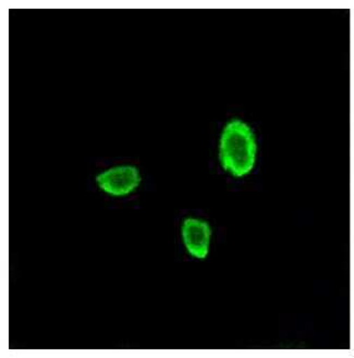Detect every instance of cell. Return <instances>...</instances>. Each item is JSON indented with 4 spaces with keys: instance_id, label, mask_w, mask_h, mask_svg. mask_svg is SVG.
Returning <instances> with one entry per match:
<instances>
[{
    "instance_id": "6da1fadb",
    "label": "cell",
    "mask_w": 354,
    "mask_h": 358,
    "mask_svg": "<svg viewBox=\"0 0 354 358\" xmlns=\"http://www.w3.org/2000/svg\"><path fill=\"white\" fill-rule=\"evenodd\" d=\"M255 157V138L250 127L240 120L230 121L220 141L222 167L234 177H243L253 169Z\"/></svg>"
},
{
    "instance_id": "7a4b0ae2",
    "label": "cell",
    "mask_w": 354,
    "mask_h": 358,
    "mask_svg": "<svg viewBox=\"0 0 354 358\" xmlns=\"http://www.w3.org/2000/svg\"><path fill=\"white\" fill-rule=\"evenodd\" d=\"M99 187L115 196L129 194L140 183L138 169L132 166L113 168L97 177Z\"/></svg>"
},
{
    "instance_id": "3957f363",
    "label": "cell",
    "mask_w": 354,
    "mask_h": 358,
    "mask_svg": "<svg viewBox=\"0 0 354 358\" xmlns=\"http://www.w3.org/2000/svg\"><path fill=\"white\" fill-rule=\"evenodd\" d=\"M212 231L204 221L187 219L183 226V236L185 246L191 255L197 258L206 257L208 253L209 238Z\"/></svg>"
}]
</instances>
